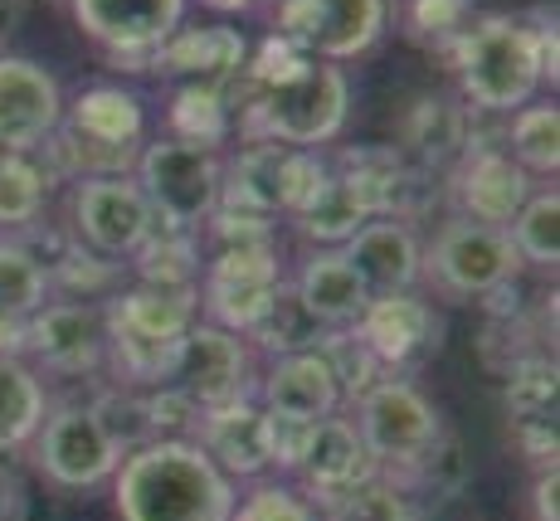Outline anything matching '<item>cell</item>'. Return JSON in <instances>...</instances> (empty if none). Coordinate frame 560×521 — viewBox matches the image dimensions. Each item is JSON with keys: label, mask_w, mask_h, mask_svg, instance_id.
I'll return each mask as SVG.
<instances>
[{"label": "cell", "mask_w": 560, "mask_h": 521, "mask_svg": "<svg viewBox=\"0 0 560 521\" xmlns=\"http://www.w3.org/2000/svg\"><path fill=\"white\" fill-rule=\"evenodd\" d=\"M240 142H278L322 151L347 132L351 79L341 63L312 59L283 35H268L249 49L240 79L224 83Z\"/></svg>", "instance_id": "6da1fadb"}, {"label": "cell", "mask_w": 560, "mask_h": 521, "mask_svg": "<svg viewBox=\"0 0 560 521\" xmlns=\"http://www.w3.org/2000/svg\"><path fill=\"white\" fill-rule=\"evenodd\" d=\"M240 483L205 459L196 439H156L132 449L113 473L122 521H234Z\"/></svg>", "instance_id": "7a4b0ae2"}, {"label": "cell", "mask_w": 560, "mask_h": 521, "mask_svg": "<svg viewBox=\"0 0 560 521\" xmlns=\"http://www.w3.org/2000/svg\"><path fill=\"white\" fill-rule=\"evenodd\" d=\"M444 63L454 69L458 97L478 117H512L546 83L541 39L526 15H472Z\"/></svg>", "instance_id": "3957f363"}, {"label": "cell", "mask_w": 560, "mask_h": 521, "mask_svg": "<svg viewBox=\"0 0 560 521\" xmlns=\"http://www.w3.org/2000/svg\"><path fill=\"white\" fill-rule=\"evenodd\" d=\"M508 278H522V258H516L508 230L498 224H478L448 215L424 244V264H419V283L434 288L444 302H478Z\"/></svg>", "instance_id": "277c9868"}, {"label": "cell", "mask_w": 560, "mask_h": 521, "mask_svg": "<svg viewBox=\"0 0 560 521\" xmlns=\"http://www.w3.org/2000/svg\"><path fill=\"white\" fill-rule=\"evenodd\" d=\"M331 176L327 151H298L278 142H244L240 157H224V195L220 200L249 205L273 220H293L322 195Z\"/></svg>", "instance_id": "5b68a950"}, {"label": "cell", "mask_w": 560, "mask_h": 521, "mask_svg": "<svg viewBox=\"0 0 560 521\" xmlns=\"http://www.w3.org/2000/svg\"><path fill=\"white\" fill-rule=\"evenodd\" d=\"M132 181L142 186L161 220L200 230L224 195V151L190 147L176 137H152V142H142Z\"/></svg>", "instance_id": "8992f818"}, {"label": "cell", "mask_w": 560, "mask_h": 521, "mask_svg": "<svg viewBox=\"0 0 560 521\" xmlns=\"http://www.w3.org/2000/svg\"><path fill=\"white\" fill-rule=\"evenodd\" d=\"M288 288L283 244H258V248H214L205 254L200 268V322H214L224 332L249 336L254 322L273 308V298Z\"/></svg>", "instance_id": "52a82bcc"}, {"label": "cell", "mask_w": 560, "mask_h": 521, "mask_svg": "<svg viewBox=\"0 0 560 521\" xmlns=\"http://www.w3.org/2000/svg\"><path fill=\"white\" fill-rule=\"evenodd\" d=\"M351 425H357L365 449H371L375 468L395 477L439 439L444 415H439V405L409 375H381L351 405Z\"/></svg>", "instance_id": "ba28073f"}, {"label": "cell", "mask_w": 560, "mask_h": 521, "mask_svg": "<svg viewBox=\"0 0 560 521\" xmlns=\"http://www.w3.org/2000/svg\"><path fill=\"white\" fill-rule=\"evenodd\" d=\"M30 459L45 473V483H54L59 493H93V487L113 483L122 449L107 439V429L98 425V415L89 409V400H69V405H49L45 425L30 439Z\"/></svg>", "instance_id": "9c48e42d"}, {"label": "cell", "mask_w": 560, "mask_h": 521, "mask_svg": "<svg viewBox=\"0 0 560 521\" xmlns=\"http://www.w3.org/2000/svg\"><path fill=\"white\" fill-rule=\"evenodd\" d=\"M390 30V0H278L273 35L327 63L371 54Z\"/></svg>", "instance_id": "30bf717a"}, {"label": "cell", "mask_w": 560, "mask_h": 521, "mask_svg": "<svg viewBox=\"0 0 560 521\" xmlns=\"http://www.w3.org/2000/svg\"><path fill=\"white\" fill-rule=\"evenodd\" d=\"M532 190H536V181L508 157L502 132L498 137L482 132V117H478L463 157L444 171V195H448V205H454V215L508 230L516 220V210L532 200Z\"/></svg>", "instance_id": "8fae6325"}, {"label": "cell", "mask_w": 560, "mask_h": 521, "mask_svg": "<svg viewBox=\"0 0 560 521\" xmlns=\"http://www.w3.org/2000/svg\"><path fill=\"white\" fill-rule=\"evenodd\" d=\"M327 161H331L341 186L351 190V200L365 210V220H409L415 224L419 215L439 200V190L429 186L434 176L409 166L400 151L385 147V142L337 147Z\"/></svg>", "instance_id": "7c38bea8"}, {"label": "cell", "mask_w": 560, "mask_h": 521, "mask_svg": "<svg viewBox=\"0 0 560 521\" xmlns=\"http://www.w3.org/2000/svg\"><path fill=\"white\" fill-rule=\"evenodd\" d=\"M152 200L132 176H83L69 190V234L93 254L132 258L137 244L152 234Z\"/></svg>", "instance_id": "4fadbf2b"}, {"label": "cell", "mask_w": 560, "mask_h": 521, "mask_svg": "<svg viewBox=\"0 0 560 521\" xmlns=\"http://www.w3.org/2000/svg\"><path fill=\"white\" fill-rule=\"evenodd\" d=\"M107 63L127 73H152V49L186 20L190 0H63Z\"/></svg>", "instance_id": "5bb4252c"}, {"label": "cell", "mask_w": 560, "mask_h": 521, "mask_svg": "<svg viewBox=\"0 0 560 521\" xmlns=\"http://www.w3.org/2000/svg\"><path fill=\"white\" fill-rule=\"evenodd\" d=\"M103 356H107V327L98 302L49 298L45 308L25 317V361L39 375H63V380L103 375Z\"/></svg>", "instance_id": "9a60e30c"}, {"label": "cell", "mask_w": 560, "mask_h": 521, "mask_svg": "<svg viewBox=\"0 0 560 521\" xmlns=\"http://www.w3.org/2000/svg\"><path fill=\"white\" fill-rule=\"evenodd\" d=\"M556 415H560V371L556 351H532L502 371V419L512 449L532 463V473L556 468Z\"/></svg>", "instance_id": "2e32d148"}, {"label": "cell", "mask_w": 560, "mask_h": 521, "mask_svg": "<svg viewBox=\"0 0 560 521\" xmlns=\"http://www.w3.org/2000/svg\"><path fill=\"white\" fill-rule=\"evenodd\" d=\"M171 385L186 390L200 409L230 405V400H249L258 390L254 346L244 341L240 332H224V327H214V322H196L176 346Z\"/></svg>", "instance_id": "e0dca14e"}, {"label": "cell", "mask_w": 560, "mask_h": 521, "mask_svg": "<svg viewBox=\"0 0 560 521\" xmlns=\"http://www.w3.org/2000/svg\"><path fill=\"white\" fill-rule=\"evenodd\" d=\"M351 327L371 346L375 361L385 366V375H409L415 366H424L429 356H439V346H444V317H439L434 302L419 288L371 298Z\"/></svg>", "instance_id": "ac0fdd59"}, {"label": "cell", "mask_w": 560, "mask_h": 521, "mask_svg": "<svg viewBox=\"0 0 560 521\" xmlns=\"http://www.w3.org/2000/svg\"><path fill=\"white\" fill-rule=\"evenodd\" d=\"M63 123V89L39 59L0 54V151H35Z\"/></svg>", "instance_id": "d6986e66"}, {"label": "cell", "mask_w": 560, "mask_h": 521, "mask_svg": "<svg viewBox=\"0 0 560 521\" xmlns=\"http://www.w3.org/2000/svg\"><path fill=\"white\" fill-rule=\"evenodd\" d=\"M472 123L478 113H468L458 93H415L395 117V151L424 176H444L468 147Z\"/></svg>", "instance_id": "ffe728a7"}, {"label": "cell", "mask_w": 560, "mask_h": 521, "mask_svg": "<svg viewBox=\"0 0 560 521\" xmlns=\"http://www.w3.org/2000/svg\"><path fill=\"white\" fill-rule=\"evenodd\" d=\"M375 473H381V468H375L371 449L361 443L351 415L341 409V415H331V419H317V429H312L303 459H298V468H293V487L322 512L327 502H337L341 493L361 487L365 477H375Z\"/></svg>", "instance_id": "44dd1931"}, {"label": "cell", "mask_w": 560, "mask_h": 521, "mask_svg": "<svg viewBox=\"0 0 560 521\" xmlns=\"http://www.w3.org/2000/svg\"><path fill=\"white\" fill-rule=\"evenodd\" d=\"M244 59H249V39H244V30H234L230 20H210V25H186V20H180L152 49V73L224 89V83L240 79Z\"/></svg>", "instance_id": "7402d4cb"}, {"label": "cell", "mask_w": 560, "mask_h": 521, "mask_svg": "<svg viewBox=\"0 0 560 521\" xmlns=\"http://www.w3.org/2000/svg\"><path fill=\"white\" fill-rule=\"evenodd\" d=\"M200 322L196 288H156V283H122L103 302V327L117 341H180Z\"/></svg>", "instance_id": "603a6c76"}, {"label": "cell", "mask_w": 560, "mask_h": 521, "mask_svg": "<svg viewBox=\"0 0 560 521\" xmlns=\"http://www.w3.org/2000/svg\"><path fill=\"white\" fill-rule=\"evenodd\" d=\"M190 439H196L205 449V459L224 477H234V483L268 477V425H264V405H258L254 395L200 409Z\"/></svg>", "instance_id": "cb8c5ba5"}, {"label": "cell", "mask_w": 560, "mask_h": 521, "mask_svg": "<svg viewBox=\"0 0 560 521\" xmlns=\"http://www.w3.org/2000/svg\"><path fill=\"white\" fill-rule=\"evenodd\" d=\"M351 268L371 298L381 292H409L419 288V264H424V239L409 220H365L357 234L341 244Z\"/></svg>", "instance_id": "d4e9b609"}, {"label": "cell", "mask_w": 560, "mask_h": 521, "mask_svg": "<svg viewBox=\"0 0 560 521\" xmlns=\"http://www.w3.org/2000/svg\"><path fill=\"white\" fill-rule=\"evenodd\" d=\"M254 400L273 415H298V419H331L341 415V390L331 380L327 361L317 356V346L307 351H288V356H273L268 371L258 375V390Z\"/></svg>", "instance_id": "484cf974"}, {"label": "cell", "mask_w": 560, "mask_h": 521, "mask_svg": "<svg viewBox=\"0 0 560 521\" xmlns=\"http://www.w3.org/2000/svg\"><path fill=\"white\" fill-rule=\"evenodd\" d=\"M293 298L303 302V312L317 327H351L365 312L371 292H365L361 274L351 268V258L341 248H312L298 264V274L288 278Z\"/></svg>", "instance_id": "4316f807"}, {"label": "cell", "mask_w": 560, "mask_h": 521, "mask_svg": "<svg viewBox=\"0 0 560 521\" xmlns=\"http://www.w3.org/2000/svg\"><path fill=\"white\" fill-rule=\"evenodd\" d=\"M395 483L409 493V502L419 507V517H424V507L458 502V497L468 493V483H472V453H468V443H463V433L444 425L439 429V439L429 443V449L419 453L405 473H395Z\"/></svg>", "instance_id": "83f0119b"}, {"label": "cell", "mask_w": 560, "mask_h": 521, "mask_svg": "<svg viewBox=\"0 0 560 521\" xmlns=\"http://www.w3.org/2000/svg\"><path fill=\"white\" fill-rule=\"evenodd\" d=\"M127 268L137 274V283H156V288H196L200 268H205V239L190 224H171L152 220V234L137 244V254L127 258Z\"/></svg>", "instance_id": "f1b7e54d"}, {"label": "cell", "mask_w": 560, "mask_h": 521, "mask_svg": "<svg viewBox=\"0 0 560 521\" xmlns=\"http://www.w3.org/2000/svg\"><path fill=\"white\" fill-rule=\"evenodd\" d=\"M49 415L45 375L20 356H0V453H25Z\"/></svg>", "instance_id": "f546056e"}, {"label": "cell", "mask_w": 560, "mask_h": 521, "mask_svg": "<svg viewBox=\"0 0 560 521\" xmlns=\"http://www.w3.org/2000/svg\"><path fill=\"white\" fill-rule=\"evenodd\" d=\"M122 274L127 264L122 258H107V254H93L89 244L79 239H63V248L45 264V278H49V298H69V302H103L122 288Z\"/></svg>", "instance_id": "4dcf8cb0"}, {"label": "cell", "mask_w": 560, "mask_h": 521, "mask_svg": "<svg viewBox=\"0 0 560 521\" xmlns=\"http://www.w3.org/2000/svg\"><path fill=\"white\" fill-rule=\"evenodd\" d=\"M166 137L190 147H214V151L230 147L234 113L224 89H214V83H180L166 103Z\"/></svg>", "instance_id": "1f68e13d"}, {"label": "cell", "mask_w": 560, "mask_h": 521, "mask_svg": "<svg viewBox=\"0 0 560 521\" xmlns=\"http://www.w3.org/2000/svg\"><path fill=\"white\" fill-rule=\"evenodd\" d=\"M502 147L516 166L532 181H556L560 171V107L546 97H532L526 107H516L502 127Z\"/></svg>", "instance_id": "d6a6232c"}, {"label": "cell", "mask_w": 560, "mask_h": 521, "mask_svg": "<svg viewBox=\"0 0 560 521\" xmlns=\"http://www.w3.org/2000/svg\"><path fill=\"white\" fill-rule=\"evenodd\" d=\"M508 239L522 258V268L536 274H556L560 264V190L556 186H536L532 200L516 210V220L508 224Z\"/></svg>", "instance_id": "836d02e7"}, {"label": "cell", "mask_w": 560, "mask_h": 521, "mask_svg": "<svg viewBox=\"0 0 560 521\" xmlns=\"http://www.w3.org/2000/svg\"><path fill=\"white\" fill-rule=\"evenodd\" d=\"M390 15H395V25H400V35L409 45H419V49L444 59V54L458 45L463 30L472 25L478 5H472V0H395Z\"/></svg>", "instance_id": "e575fe53"}, {"label": "cell", "mask_w": 560, "mask_h": 521, "mask_svg": "<svg viewBox=\"0 0 560 521\" xmlns=\"http://www.w3.org/2000/svg\"><path fill=\"white\" fill-rule=\"evenodd\" d=\"M312 346H317V356L327 361V371H331V380H337L341 405L347 409L385 375V366L371 356V346L357 336V327H322V336Z\"/></svg>", "instance_id": "d590c367"}, {"label": "cell", "mask_w": 560, "mask_h": 521, "mask_svg": "<svg viewBox=\"0 0 560 521\" xmlns=\"http://www.w3.org/2000/svg\"><path fill=\"white\" fill-rule=\"evenodd\" d=\"M49 205V186L30 151H0V234L35 224Z\"/></svg>", "instance_id": "8d00e7d4"}, {"label": "cell", "mask_w": 560, "mask_h": 521, "mask_svg": "<svg viewBox=\"0 0 560 521\" xmlns=\"http://www.w3.org/2000/svg\"><path fill=\"white\" fill-rule=\"evenodd\" d=\"M361 224H365V210L351 200V190L337 181V171L327 176L317 200H312L303 215H293V230L303 234L312 248H341Z\"/></svg>", "instance_id": "74e56055"}, {"label": "cell", "mask_w": 560, "mask_h": 521, "mask_svg": "<svg viewBox=\"0 0 560 521\" xmlns=\"http://www.w3.org/2000/svg\"><path fill=\"white\" fill-rule=\"evenodd\" d=\"M89 409L98 415V425L107 429V439L122 449V459L132 449H142V443H156L152 433V415H147V390L137 385H117V380H107V385L93 390Z\"/></svg>", "instance_id": "f35d334b"}, {"label": "cell", "mask_w": 560, "mask_h": 521, "mask_svg": "<svg viewBox=\"0 0 560 521\" xmlns=\"http://www.w3.org/2000/svg\"><path fill=\"white\" fill-rule=\"evenodd\" d=\"M49 302L45 264L20 239L0 234V317H30Z\"/></svg>", "instance_id": "ab89813d"}, {"label": "cell", "mask_w": 560, "mask_h": 521, "mask_svg": "<svg viewBox=\"0 0 560 521\" xmlns=\"http://www.w3.org/2000/svg\"><path fill=\"white\" fill-rule=\"evenodd\" d=\"M322 521H424L419 517V507L409 502V493L395 477L375 473L365 477L361 487H351V493H341L337 502H327L317 512Z\"/></svg>", "instance_id": "60d3db41"}, {"label": "cell", "mask_w": 560, "mask_h": 521, "mask_svg": "<svg viewBox=\"0 0 560 521\" xmlns=\"http://www.w3.org/2000/svg\"><path fill=\"white\" fill-rule=\"evenodd\" d=\"M317 336H322V327L303 312V302L293 298V288H283L273 298V308H268L264 317L254 322V332L244 336V341L273 361V356H288V351H307Z\"/></svg>", "instance_id": "b9f144b4"}, {"label": "cell", "mask_w": 560, "mask_h": 521, "mask_svg": "<svg viewBox=\"0 0 560 521\" xmlns=\"http://www.w3.org/2000/svg\"><path fill=\"white\" fill-rule=\"evenodd\" d=\"M234 521H322L317 507L283 477H254L234 502Z\"/></svg>", "instance_id": "7bdbcfd3"}, {"label": "cell", "mask_w": 560, "mask_h": 521, "mask_svg": "<svg viewBox=\"0 0 560 521\" xmlns=\"http://www.w3.org/2000/svg\"><path fill=\"white\" fill-rule=\"evenodd\" d=\"M264 425H268V473L278 477H293L298 459H303L312 429H317V419H298V415H273V409H264Z\"/></svg>", "instance_id": "ee69618b"}, {"label": "cell", "mask_w": 560, "mask_h": 521, "mask_svg": "<svg viewBox=\"0 0 560 521\" xmlns=\"http://www.w3.org/2000/svg\"><path fill=\"white\" fill-rule=\"evenodd\" d=\"M0 521H30V487L0 453Z\"/></svg>", "instance_id": "f6af8a7d"}, {"label": "cell", "mask_w": 560, "mask_h": 521, "mask_svg": "<svg viewBox=\"0 0 560 521\" xmlns=\"http://www.w3.org/2000/svg\"><path fill=\"white\" fill-rule=\"evenodd\" d=\"M560 468H541L532 477V521H560Z\"/></svg>", "instance_id": "bcb514c9"}, {"label": "cell", "mask_w": 560, "mask_h": 521, "mask_svg": "<svg viewBox=\"0 0 560 521\" xmlns=\"http://www.w3.org/2000/svg\"><path fill=\"white\" fill-rule=\"evenodd\" d=\"M15 20H20V0H0V54H5L10 35H15Z\"/></svg>", "instance_id": "7dc6e473"}, {"label": "cell", "mask_w": 560, "mask_h": 521, "mask_svg": "<svg viewBox=\"0 0 560 521\" xmlns=\"http://www.w3.org/2000/svg\"><path fill=\"white\" fill-rule=\"evenodd\" d=\"M205 10H214V15H249L258 0H200Z\"/></svg>", "instance_id": "c3c4849f"}, {"label": "cell", "mask_w": 560, "mask_h": 521, "mask_svg": "<svg viewBox=\"0 0 560 521\" xmlns=\"http://www.w3.org/2000/svg\"><path fill=\"white\" fill-rule=\"evenodd\" d=\"M25 5H63V0H20V10Z\"/></svg>", "instance_id": "681fc988"}]
</instances>
